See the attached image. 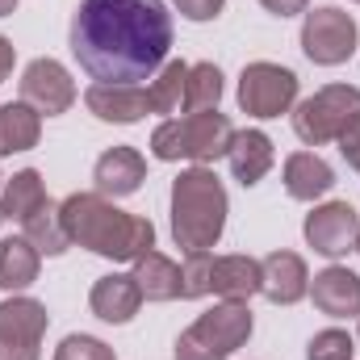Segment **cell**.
<instances>
[{
    "label": "cell",
    "instance_id": "cell-27",
    "mask_svg": "<svg viewBox=\"0 0 360 360\" xmlns=\"http://www.w3.org/2000/svg\"><path fill=\"white\" fill-rule=\"evenodd\" d=\"M210 285H214V256L210 252H188L184 264H180V302L210 297Z\"/></svg>",
    "mask_w": 360,
    "mask_h": 360
},
{
    "label": "cell",
    "instance_id": "cell-2",
    "mask_svg": "<svg viewBox=\"0 0 360 360\" xmlns=\"http://www.w3.org/2000/svg\"><path fill=\"white\" fill-rule=\"evenodd\" d=\"M59 205H63V222H68L72 243L89 248L92 256H105V260H117V264H134L139 256H147L155 248L151 218L126 214L101 193H72Z\"/></svg>",
    "mask_w": 360,
    "mask_h": 360
},
{
    "label": "cell",
    "instance_id": "cell-37",
    "mask_svg": "<svg viewBox=\"0 0 360 360\" xmlns=\"http://www.w3.org/2000/svg\"><path fill=\"white\" fill-rule=\"evenodd\" d=\"M352 4H360V0H352Z\"/></svg>",
    "mask_w": 360,
    "mask_h": 360
},
{
    "label": "cell",
    "instance_id": "cell-5",
    "mask_svg": "<svg viewBox=\"0 0 360 360\" xmlns=\"http://www.w3.org/2000/svg\"><path fill=\"white\" fill-rule=\"evenodd\" d=\"M256 331L248 302H218L214 310L197 314L176 340V360H231Z\"/></svg>",
    "mask_w": 360,
    "mask_h": 360
},
{
    "label": "cell",
    "instance_id": "cell-17",
    "mask_svg": "<svg viewBox=\"0 0 360 360\" xmlns=\"http://www.w3.org/2000/svg\"><path fill=\"white\" fill-rule=\"evenodd\" d=\"M226 160H231V172H235V180H239L243 188H252V184H260V180L272 172L276 147H272V139L264 134V130H235Z\"/></svg>",
    "mask_w": 360,
    "mask_h": 360
},
{
    "label": "cell",
    "instance_id": "cell-15",
    "mask_svg": "<svg viewBox=\"0 0 360 360\" xmlns=\"http://www.w3.org/2000/svg\"><path fill=\"white\" fill-rule=\"evenodd\" d=\"M306 297H314V310L327 319H360V276L344 264L319 272Z\"/></svg>",
    "mask_w": 360,
    "mask_h": 360
},
{
    "label": "cell",
    "instance_id": "cell-23",
    "mask_svg": "<svg viewBox=\"0 0 360 360\" xmlns=\"http://www.w3.org/2000/svg\"><path fill=\"white\" fill-rule=\"evenodd\" d=\"M134 281L143 289V302H176L180 297V264L155 248L134 260Z\"/></svg>",
    "mask_w": 360,
    "mask_h": 360
},
{
    "label": "cell",
    "instance_id": "cell-19",
    "mask_svg": "<svg viewBox=\"0 0 360 360\" xmlns=\"http://www.w3.org/2000/svg\"><path fill=\"white\" fill-rule=\"evenodd\" d=\"M260 260L256 256H214V285L210 293H218L222 302H248L252 293H260Z\"/></svg>",
    "mask_w": 360,
    "mask_h": 360
},
{
    "label": "cell",
    "instance_id": "cell-8",
    "mask_svg": "<svg viewBox=\"0 0 360 360\" xmlns=\"http://www.w3.org/2000/svg\"><path fill=\"white\" fill-rule=\"evenodd\" d=\"M297 105V76L281 63L269 59H256L239 72V109L248 117H281V113H293Z\"/></svg>",
    "mask_w": 360,
    "mask_h": 360
},
{
    "label": "cell",
    "instance_id": "cell-31",
    "mask_svg": "<svg viewBox=\"0 0 360 360\" xmlns=\"http://www.w3.org/2000/svg\"><path fill=\"white\" fill-rule=\"evenodd\" d=\"M335 143H340V155L348 160V168H356V172H360V113L344 126V130H340V139H335Z\"/></svg>",
    "mask_w": 360,
    "mask_h": 360
},
{
    "label": "cell",
    "instance_id": "cell-30",
    "mask_svg": "<svg viewBox=\"0 0 360 360\" xmlns=\"http://www.w3.org/2000/svg\"><path fill=\"white\" fill-rule=\"evenodd\" d=\"M172 4L184 21H214L226 8V0H172Z\"/></svg>",
    "mask_w": 360,
    "mask_h": 360
},
{
    "label": "cell",
    "instance_id": "cell-28",
    "mask_svg": "<svg viewBox=\"0 0 360 360\" xmlns=\"http://www.w3.org/2000/svg\"><path fill=\"white\" fill-rule=\"evenodd\" d=\"M352 356H356V340L340 327H327L306 344V360H352Z\"/></svg>",
    "mask_w": 360,
    "mask_h": 360
},
{
    "label": "cell",
    "instance_id": "cell-16",
    "mask_svg": "<svg viewBox=\"0 0 360 360\" xmlns=\"http://www.w3.org/2000/svg\"><path fill=\"white\" fill-rule=\"evenodd\" d=\"M89 306L101 323L126 327L139 314V306H143V289H139L134 272H109V276H101L89 293Z\"/></svg>",
    "mask_w": 360,
    "mask_h": 360
},
{
    "label": "cell",
    "instance_id": "cell-33",
    "mask_svg": "<svg viewBox=\"0 0 360 360\" xmlns=\"http://www.w3.org/2000/svg\"><path fill=\"white\" fill-rule=\"evenodd\" d=\"M13 63H17V46L8 38H0V84L13 76Z\"/></svg>",
    "mask_w": 360,
    "mask_h": 360
},
{
    "label": "cell",
    "instance_id": "cell-20",
    "mask_svg": "<svg viewBox=\"0 0 360 360\" xmlns=\"http://www.w3.org/2000/svg\"><path fill=\"white\" fill-rule=\"evenodd\" d=\"M42 272V252L25 239V235H8L0 239V289L4 293H21L38 281Z\"/></svg>",
    "mask_w": 360,
    "mask_h": 360
},
{
    "label": "cell",
    "instance_id": "cell-35",
    "mask_svg": "<svg viewBox=\"0 0 360 360\" xmlns=\"http://www.w3.org/2000/svg\"><path fill=\"white\" fill-rule=\"evenodd\" d=\"M356 252H360V235H356Z\"/></svg>",
    "mask_w": 360,
    "mask_h": 360
},
{
    "label": "cell",
    "instance_id": "cell-3",
    "mask_svg": "<svg viewBox=\"0 0 360 360\" xmlns=\"http://www.w3.org/2000/svg\"><path fill=\"white\" fill-rule=\"evenodd\" d=\"M226 214H231V197L214 168L193 164L172 180V239L184 256L210 252L226 231Z\"/></svg>",
    "mask_w": 360,
    "mask_h": 360
},
{
    "label": "cell",
    "instance_id": "cell-24",
    "mask_svg": "<svg viewBox=\"0 0 360 360\" xmlns=\"http://www.w3.org/2000/svg\"><path fill=\"white\" fill-rule=\"evenodd\" d=\"M25 239L42 252V256H63L72 248V235H68V222H63V205L59 201H46L38 214H30L21 222Z\"/></svg>",
    "mask_w": 360,
    "mask_h": 360
},
{
    "label": "cell",
    "instance_id": "cell-26",
    "mask_svg": "<svg viewBox=\"0 0 360 360\" xmlns=\"http://www.w3.org/2000/svg\"><path fill=\"white\" fill-rule=\"evenodd\" d=\"M184 80H188V63H180V59H168L155 76H151V84H147V96H151V113H180V105H184Z\"/></svg>",
    "mask_w": 360,
    "mask_h": 360
},
{
    "label": "cell",
    "instance_id": "cell-36",
    "mask_svg": "<svg viewBox=\"0 0 360 360\" xmlns=\"http://www.w3.org/2000/svg\"><path fill=\"white\" fill-rule=\"evenodd\" d=\"M0 222H4V214H0Z\"/></svg>",
    "mask_w": 360,
    "mask_h": 360
},
{
    "label": "cell",
    "instance_id": "cell-21",
    "mask_svg": "<svg viewBox=\"0 0 360 360\" xmlns=\"http://www.w3.org/2000/svg\"><path fill=\"white\" fill-rule=\"evenodd\" d=\"M42 139V113L25 101L0 105V155H21L34 151Z\"/></svg>",
    "mask_w": 360,
    "mask_h": 360
},
{
    "label": "cell",
    "instance_id": "cell-9",
    "mask_svg": "<svg viewBox=\"0 0 360 360\" xmlns=\"http://www.w3.org/2000/svg\"><path fill=\"white\" fill-rule=\"evenodd\" d=\"M51 314L38 297L13 293L0 302V360H38Z\"/></svg>",
    "mask_w": 360,
    "mask_h": 360
},
{
    "label": "cell",
    "instance_id": "cell-7",
    "mask_svg": "<svg viewBox=\"0 0 360 360\" xmlns=\"http://www.w3.org/2000/svg\"><path fill=\"white\" fill-rule=\"evenodd\" d=\"M356 17L335 8V4H323V8H306L302 17V51L310 63L319 68H340L356 55Z\"/></svg>",
    "mask_w": 360,
    "mask_h": 360
},
{
    "label": "cell",
    "instance_id": "cell-34",
    "mask_svg": "<svg viewBox=\"0 0 360 360\" xmlns=\"http://www.w3.org/2000/svg\"><path fill=\"white\" fill-rule=\"evenodd\" d=\"M13 8H17V0H0V17H8Z\"/></svg>",
    "mask_w": 360,
    "mask_h": 360
},
{
    "label": "cell",
    "instance_id": "cell-29",
    "mask_svg": "<svg viewBox=\"0 0 360 360\" xmlns=\"http://www.w3.org/2000/svg\"><path fill=\"white\" fill-rule=\"evenodd\" d=\"M55 360H113V348L96 335H68L55 348Z\"/></svg>",
    "mask_w": 360,
    "mask_h": 360
},
{
    "label": "cell",
    "instance_id": "cell-25",
    "mask_svg": "<svg viewBox=\"0 0 360 360\" xmlns=\"http://www.w3.org/2000/svg\"><path fill=\"white\" fill-rule=\"evenodd\" d=\"M222 101V72L218 63H188V80H184V113H210Z\"/></svg>",
    "mask_w": 360,
    "mask_h": 360
},
{
    "label": "cell",
    "instance_id": "cell-18",
    "mask_svg": "<svg viewBox=\"0 0 360 360\" xmlns=\"http://www.w3.org/2000/svg\"><path fill=\"white\" fill-rule=\"evenodd\" d=\"M335 188V168L314 151H293L285 160V193L293 201H319Z\"/></svg>",
    "mask_w": 360,
    "mask_h": 360
},
{
    "label": "cell",
    "instance_id": "cell-22",
    "mask_svg": "<svg viewBox=\"0 0 360 360\" xmlns=\"http://www.w3.org/2000/svg\"><path fill=\"white\" fill-rule=\"evenodd\" d=\"M46 201H51V197H46V184H42V176H38L34 168H21V172H13V176L0 184V214H4L8 222H25V218L38 214Z\"/></svg>",
    "mask_w": 360,
    "mask_h": 360
},
{
    "label": "cell",
    "instance_id": "cell-14",
    "mask_svg": "<svg viewBox=\"0 0 360 360\" xmlns=\"http://www.w3.org/2000/svg\"><path fill=\"white\" fill-rule=\"evenodd\" d=\"M143 180H147V160H143V151H134V147H109V151L92 164V184H96V193L109 197V201L139 193Z\"/></svg>",
    "mask_w": 360,
    "mask_h": 360
},
{
    "label": "cell",
    "instance_id": "cell-4",
    "mask_svg": "<svg viewBox=\"0 0 360 360\" xmlns=\"http://www.w3.org/2000/svg\"><path fill=\"white\" fill-rule=\"evenodd\" d=\"M231 139H235V126L226 113L210 109V113H188V117H164L155 130H151V155L164 160V164H176V160H193L201 168H210L214 160H222L231 151Z\"/></svg>",
    "mask_w": 360,
    "mask_h": 360
},
{
    "label": "cell",
    "instance_id": "cell-12",
    "mask_svg": "<svg viewBox=\"0 0 360 360\" xmlns=\"http://www.w3.org/2000/svg\"><path fill=\"white\" fill-rule=\"evenodd\" d=\"M260 293L269 297L272 306H297L306 293H310V272H306V260L297 252H269L260 260Z\"/></svg>",
    "mask_w": 360,
    "mask_h": 360
},
{
    "label": "cell",
    "instance_id": "cell-1",
    "mask_svg": "<svg viewBox=\"0 0 360 360\" xmlns=\"http://www.w3.org/2000/svg\"><path fill=\"white\" fill-rule=\"evenodd\" d=\"M68 42L89 80L143 84L168 63L172 13L164 0H80Z\"/></svg>",
    "mask_w": 360,
    "mask_h": 360
},
{
    "label": "cell",
    "instance_id": "cell-6",
    "mask_svg": "<svg viewBox=\"0 0 360 360\" xmlns=\"http://www.w3.org/2000/svg\"><path fill=\"white\" fill-rule=\"evenodd\" d=\"M360 113V89L352 84H323L314 96L293 105V134L306 147H323L335 143L340 130Z\"/></svg>",
    "mask_w": 360,
    "mask_h": 360
},
{
    "label": "cell",
    "instance_id": "cell-10",
    "mask_svg": "<svg viewBox=\"0 0 360 360\" xmlns=\"http://www.w3.org/2000/svg\"><path fill=\"white\" fill-rule=\"evenodd\" d=\"M302 235L306 243L327 256V260H340L348 252H356V235H360V214L348 205V201H323L306 214L302 222Z\"/></svg>",
    "mask_w": 360,
    "mask_h": 360
},
{
    "label": "cell",
    "instance_id": "cell-11",
    "mask_svg": "<svg viewBox=\"0 0 360 360\" xmlns=\"http://www.w3.org/2000/svg\"><path fill=\"white\" fill-rule=\"evenodd\" d=\"M76 80L59 59H34L21 72V101L34 105L42 117H59L76 105Z\"/></svg>",
    "mask_w": 360,
    "mask_h": 360
},
{
    "label": "cell",
    "instance_id": "cell-38",
    "mask_svg": "<svg viewBox=\"0 0 360 360\" xmlns=\"http://www.w3.org/2000/svg\"><path fill=\"white\" fill-rule=\"evenodd\" d=\"M0 184H4V176H0Z\"/></svg>",
    "mask_w": 360,
    "mask_h": 360
},
{
    "label": "cell",
    "instance_id": "cell-13",
    "mask_svg": "<svg viewBox=\"0 0 360 360\" xmlns=\"http://www.w3.org/2000/svg\"><path fill=\"white\" fill-rule=\"evenodd\" d=\"M84 105L92 117L113 122V126H134L151 113V96L143 84H89Z\"/></svg>",
    "mask_w": 360,
    "mask_h": 360
},
{
    "label": "cell",
    "instance_id": "cell-32",
    "mask_svg": "<svg viewBox=\"0 0 360 360\" xmlns=\"http://www.w3.org/2000/svg\"><path fill=\"white\" fill-rule=\"evenodd\" d=\"M260 4L269 8L272 17H297V13L310 8V0H260Z\"/></svg>",
    "mask_w": 360,
    "mask_h": 360
}]
</instances>
